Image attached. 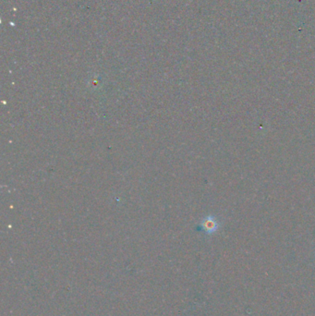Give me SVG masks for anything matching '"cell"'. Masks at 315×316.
<instances>
[{"mask_svg":"<svg viewBox=\"0 0 315 316\" xmlns=\"http://www.w3.org/2000/svg\"><path fill=\"white\" fill-rule=\"evenodd\" d=\"M222 225L223 222L221 218H219L217 216L209 215L201 220L197 229L206 235H213L218 231Z\"/></svg>","mask_w":315,"mask_h":316,"instance_id":"obj_1","label":"cell"}]
</instances>
